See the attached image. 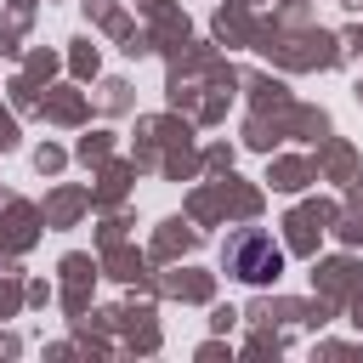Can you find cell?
Here are the masks:
<instances>
[{"mask_svg":"<svg viewBox=\"0 0 363 363\" xmlns=\"http://www.w3.org/2000/svg\"><path fill=\"white\" fill-rule=\"evenodd\" d=\"M227 267L244 278V284H272L284 272V250L267 238V233H238L227 244Z\"/></svg>","mask_w":363,"mask_h":363,"instance_id":"6da1fadb","label":"cell"}]
</instances>
